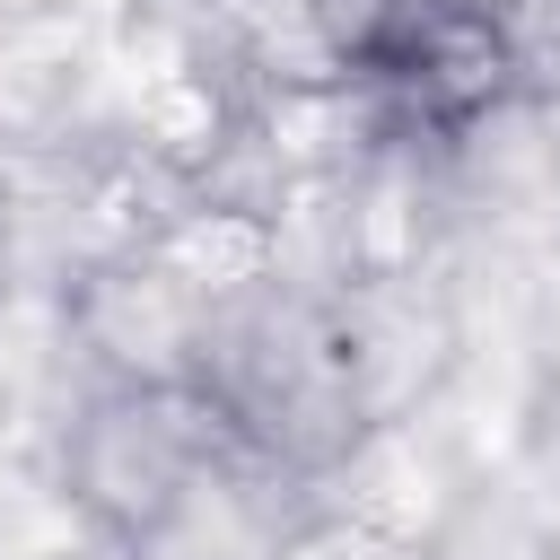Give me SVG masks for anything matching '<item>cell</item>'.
<instances>
[{"mask_svg": "<svg viewBox=\"0 0 560 560\" xmlns=\"http://www.w3.org/2000/svg\"><path fill=\"white\" fill-rule=\"evenodd\" d=\"M140 254H158L210 315L236 306V298H254V289H271V280L289 271V262H280V219L236 210V201H210V192H192Z\"/></svg>", "mask_w": 560, "mask_h": 560, "instance_id": "obj_5", "label": "cell"}, {"mask_svg": "<svg viewBox=\"0 0 560 560\" xmlns=\"http://www.w3.org/2000/svg\"><path fill=\"white\" fill-rule=\"evenodd\" d=\"M70 332L96 385H201L210 306L158 254H114L70 280Z\"/></svg>", "mask_w": 560, "mask_h": 560, "instance_id": "obj_4", "label": "cell"}, {"mask_svg": "<svg viewBox=\"0 0 560 560\" xmlns=\"http://www.w3.org/2000/svg\"><path fill=\"white\" fill-rule=\"evenodd\" d=\"M228 446L236 438H228V420L210 411L201 385H96L52 429L44 472H52V490L70 499L79 525L149 551Z\"/></svg>", "mask_w": 560, "mask_h": 560, "instance_id": "obj_2", "label": "cell"}, {"mask_svg": "<svg viewBox=\"0 0 560 560\" xmlns=\"http://www.w3.org/2000/svg\"><path fill=\"white\" fill-rule=\"evenodd\" d=\"M201 394L245 455H262L306 490H324L341 455L368 438V411L332 341V289H306V280H271L210 315Z\"/></svg>", "mask_w": 560, "mask_h": 560, "instance_id": "obj_1", "label": "cell"}, {"mask_svg": "<svg viewBox=\"0 0 560 560\" xmlns=\"http://www.w3.org/2000/svg\"><path fill=\"white\" fill-rule=\"evenodd\" d=\"M542 560H560V508H551V534H542Z\"/></svg>", "mask_w": 560, "mask_h": 560, "instance_id": "obj_7", "label": "cell"}, {"mask_svg": "<svg viewBox=\"0 0 560 560\" xmlns=\"http://www.w3.org/2000/svg\"><path fill=\"white\" fill-rule=\"evenodd\" d=\"M332 341H341V376H350L368 429L429 420L455 394V376L472 368V298L446 262L341 280L332 289Z\"/></svg>", "mask_w": 560, "mask_h": 560, "instance_id": "obj_3", "label": "cell"}, {"mask_svg": "<svg viewBox=\"0 0 560 560\" xmlns=\"http://www.w3.org/2000/svg\"><path fill=\"white\" fill-rule=\"evenodd\" d=\"M9 210H18V149H0V228H9Z\"/></svg>", "mask_w": 560, "mask_h": 560, "instance_id": "obj_6", "label": "cell"}]
</instances>
